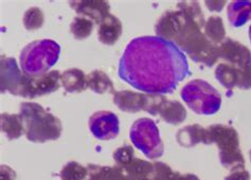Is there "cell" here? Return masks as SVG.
<instances>
[{
    "instance_id": "8",
    "label": "cell",
    "mask_w": 251,
    "mask_h": 180,
    "mask_svg": "<svg viewBox=\"0 0 251 180\" xmlns=\"http://www.w3.org/2000/svg\"><path fill=\"white\" fill-rule=\"evenodd\" d=\"M88 126L91 134L102 141L115 139L120 131V122L116 113L107 110L95 112L89 118Z\"/></svg>"
},
{
    "instance_id": "14",
    "label": "cell",
    "mask_w": 251,
    "mask_h": 180,
    "mask_svg": "<svg viewBox=\"0 0 251 180\" xmlns=\"http://www.w3.org/2000/svg\"><path fill=\"white\" fill-rule=\"evenodd\" d=\"M122 34V24L120 19L115 15L109 14L99 25L98 38L102 44L112 46L115 45Z\"/></svg>"
},
{
    "instance_id": "18",
    "label": "cell",
    "mask_w": 251,
    "mask_h": 180,
    "mask_svg": "<svg viewBox=\"0 0 251 180\" xmlns=\"http://www.w3.org/2000/svg\"><path fill=\"white\" fill-rule=\"evenodd\" d=\"M157 113H159L164 121L173 125L180 124L187 117V111L179 102L167 100H163Z\"/></svg>"
},
{
    "instance_id": "20",
    "label": "cell",
    "mask_w": 251,
    "mask_h": 180,
    "mask_svg": "<svg viewBox=\"0 0 251 180\" xmlns=\"http://www.w3.org/2000/svg\"><path fill=\"white\" fill-rule=\"evenodd\" d=\"M87 78V88L99 95L103 93H115L114 83L110 77L102 70H94L86 76Z\"/></svg>"
},
{
    "instance_id": "23",
    "label": "cell",
    "mask_w": 251,
    "mask_h": 180,
    "mask_svg": "<svg viewBox=\"0 0 251 180\" xmlns=\"http://www.w3.org/2000/svg\"><path fill=\"white\" fill-rule=\"evenodd\" d=\"M87 176L88 169L75 161L66 163L59 172V177L62 180H84Z\"/></svg>"
},
{
    "instance_id": "10",
    "label": "cell",
    "mask_w": 251,
    "mask_h": 180,
    "mask_svg": "<svg viewBox=\"0 0 251 180\" xmlns=\"http://www.w3.org/2000/svg\"><path fill=\"white\" fill-rule=\"evenodd\" d=\"M215 77L227 88L251 87V70L241 69L232 65L220 64L215 70Z\"/></svg>"
},
{
    "instance_id": "26",
    "label": "cell",
    "mask_w": 251,
    "mask_h": 180,
    "mask_svg": "<svg viewBox=\"0 0 251 180\" xmlns=\"http://www.w3.org/2000/svg\"><path fill=\"white\" fill-rule=\"evenodd\" d=\"M114 160L119 168H123L134 160V150L129 145L121 146L114 152Z\"/></svg>"
},
{
    "instance_id": "30",
    "label": "cell",
    "mask_w": 251,
    "mask_h": 180,
    "mask_svg": "<svg viewBox=\"0 0 251 180\" xmlns=\"http://www.w3.org/2000/svg\"><path fill=\"white\" fill-rule=\"evenodd\" d=\"M250 159H251V151H250Z\"/></svg>"
},
{
    "instance_id": "3",
    "label": "cell",
    "mask_w": 251,
    "mask_h": 180,
    "mask_svg": "<svg viewBox=\"0 0 251 180\" xmlns=\"http://www.w3.org/2000/svg\"><path fill=\"white\" fill-rule=\"evenodd\" d=\"M61 47L52 39H39L25 47L19 63L25 75L39 76L47 73L58 61Z\"/></svg>"
},
{
    "instance_id": "6",
    "label": "cell",
    "mask_w": 251,
    "mask_h": 180,
    "mask_svg": "<svg viewBox=\"0 0 251 180\" xmlns=\"http://www.w3.org/2000/svg\"><path fill=\"white\" fill-rule=\"evenodd\" d=\"M129 137L135 148L150 159H158L163 155L164 145L156 123L149 118H141L131 125Z\"/></svg>"
},
{
    "instance_id": "11",
    "label": "cell",
    "mask_w": 251,
    "mask_h": 180,
    "mask_svg": "<svg viewBox=\"0 0 251 180\" xmlns=\"http://www.w3.org/2000/svg\"><path fill=\"white\" fill-rule=\"evenodd\" d=\"M153 96L141 95L129 90L117 91L114 93V103L117 107L124 112L148 111Z\"/></svg>"
},
{
    "instance_id": "19",
    "label": "cell",
    "mask_w": 251,
    "mask_h": 180,
    "mask_svg": "<svg viewBox=\"0 0 251 180\" xmlns=\"http://www.w3.org/2000/svg\"><path fill=\"white\" fill-rule=\"evenodd\" d=\"M1 131L9 140H16L25 134V129L21 115L3 112L0 116Z\"/></svg>"
},
{
    "instance_id": "9",
    "label": "cell",
    "mask_w": 251,
    "mask_h": 180,
    "mask_svg": "<svg viewBox=\"0 0 251 180\" xmlns=\"http://www.w3.org/2000/svg\"><path fill=\"white\" fill-rule=\"evenodd\" d=\"M217 55L232 66L241 69L251 70V54L247 48L232 39L227 38L217 48Z\"/></svg>"
},
{
    "instance_id": "28",
    "label": "cell",
    "mask_w": 251,
    "mask_h": 180,
    "mask_svg": "<svg viewBox=\"0 0 251 180\" xmlns=\"http://www.w3.org/2000/svg\"><path fill=\"white\" fill-rule=\"evenodd\" d=\"M16 174L15 171L6 165H1V180H15Z\"/></svg>"
},
{
    "instance_id": "4",
    "label": "cell",
    "mask_w": 251,
    "mask_h": 180,
    "mask_svg": "<svg viewBox=\"0 0 251 180\" xmlns=\"http://www.w3.org/2000/svg\"><path fill=\"white\" fill-rule=\"evenodd\" d=\"M181 99L197 115L211 116L220 110L222 96L212 85L203 79H193L183 86Z\"/></svg>"
},
{
    "instance_id": "15",
    "label": "cell",
    "mask_w": 251,
    "mask_h": 180,
    "mask_svg": "<svg viewBox=\"0 0 251 180\" xmlns=\"http://www.w3.org/2000/svg\"><path fill=\"white\" fill-rule=\"evenodd\" d=\"M176 139L183 148H193L201 142L207 144V129L196 124L189 125L177 132Z\"/></svg>"
},
{
    "instance_id": "5",
    "label": "cell",
    "mask_w": 251,
    "mask_h": 180,
    "mask_svg": "<svg viewBox=\"0 0 251 180\" xmlns=\"http://www.w3.org/2000/svg\"><path fill=\"white\" fill-rule=\"evenodd\" d=\"M207 144L216 143L220 150V160L227 169L244 166V158L239 148V136L234 129L225 125H212L207 129Z\"/></svg>"
},
{
    "instance_id": "2",
    "label": "cell",
    "mask_w": 251,
    "mask_h": 180,
    "mask_svg": "<svg viewBox=\"0 0 251 180\" xmlns=\"http://www.w3.org/2000/svg\"><path fill=\"white\" fill-rule=\"evenodd\" d=\"M25 135L31 142L45 143L54 141L62 135L61 120L45 110L37 103H23L19 109Z\"/></svg>"
},
{
    "instance_id": "16",
    "label": "cell",
    "mask_w": 251,
    "mask_h": 180,
    "mask_svg": "<svg viewBox=\"0 0 251 180\" xmlns=\"http://www.w3.org/2000/svg\"><path fill=\"white\" fill-rule=\"evenodd\" d=\"M85 73L77 68H72L61 73V84L69 93L82 92L87 89V78Z\"/></svg>"
},
{
    "instance_id": "12",
    "label": "cell",
    "mask_w": 251,
    "mask_h": 180,
    "mask_svg": "<svg viewBox=\"0 0 251 180\" xmlns=\"http://www.w3.org/2000/svg\"><path fill=\"white\" fill-rule=\"evenodd\" d=\"M70 6L78 15L100 25L109 15L110 6L103 0H76L70 1Z\"/></svg>"
},
{
    "instance_id": "13",
    "label": "cell",
    "mask_w": 251,
    "mask_h": 180,
    "mask_svg": "<svg viewBox=\"0 0 251 180\" xmlns=\"http://www.w3.org/2000/svg\"><path fill=\"white\" fill-rule=\"evenodd\" d=\"M24 73L19 70L14 58L1 56V92L17 96Z\"/></svg>"
},
{
    "instance_id": "1",
    "label": "cell",
    "mask_w": 251,
    "mask_h": 180,
    "mask_svg": "<svg viewBox=\"0 0 251 180\" xmlns=\"http://www.w3.org/2000/svg\"><path fill=\"white\" fill-rule=\"evenodd\" d=\"M190 75L188 59L175 43L159 36L133 39L119 63V77L150 95H167Z\"/></svg>"
},
{
    "instance_id": "24",
    "label": "cell",
    "mask_w": 251,
    "mask_h": 180,
    "mask_svg": "<svg viewBox=\"0 0 251 180\" xmlns=\"http://www.w3.org/2000/svg\"><path fill=\"white\" fill-rule=\"evenodd\" d=\"M204 34L211 43L219 44L223 42L225 38V30L222 18L217 16L211 17L207 23L206 28H204Z\"/></svg>"
},
{
    "instance_id": "27",
    "label": "cell",
    "mask_w": 251,
    "mask_h": 180,
    "mask_svg": "<svg viewBox=\"0 0 251 180\" xmlns=\"http://www.w3.org/2000/svg\"><path fill=\"white\" fill-rule=\"evenodd\" d=\"M249 179H250V176L248 174V172L240 168L231 173V174L225 180H249Z\"/></svg>"
},
{
    "instance_id": "21",
    "label": "cell",
    "mask_w": 251,
    "mask_h": 180,
    "mask_svg": "<svg viewBox=\"0 0 251 180\" xmlns=\"http://www.w3.org/2000/svg\"><path fill=\"white\" fill-rule=\"evenodd\" d=\"M88 180H128L127 176L119 166H103L88 164Z\"/></svg>"
},
{
    "instance_id": "17",
    "label": "cell",
    "mask_w": 251,
    "mask_h": 180,
    "mask_svg": "<svg viewBox=\"0 0 251 180\" xmlns=\"http://www.w3.org/2000/svg\"><path fill=\"white\" fill-rule=\"evenodd\" d=\"M230 25L235 28L246 25L251 21V1H232L227 8Z\"/></svg>"
},
{
    "instance_id": "22",
    "label": "cell",
    "mask_w": 251,
    "mask_h": 180,
    "mask_svg": "<svg viewBox=\"0 0 251 180\" xmlns=\"http://www.w3.org/2000/svg\"><path fill=\"white\" fill-rule=\"evenodd\" d=\"M94 29V23L89 21L88 18L83 16H76L70 24V32L76 39H86L92 33Z\"/></svg>"
},
{
    "instance_id": "29",
    "label": "cell",
    "mask_w": 251,
    "mask_h": 180,
    "mask_svg": "<svg viewBox=\"0 0 251 180\" xmlns=\"http://www.w3.org/2000/svg\"><path fill=\"white\" fill-rule=\"evenodd\" d=\"M249 39H250V43H251V26H250V28H249Z\"/></svg>"
},
{
    "instance_id": "7",
    "label": "cell",
    "mask_w": 251,
    "mask_h": 180,
    "mask_svg": "<svg viewBox=\"0 0 251 180\" xmlns=\"http://www.w3.org/2000/svg\"><path fill=\"white\" fill-rule=\"evenodd\" d=\"M61 73L57 70L39 76H23L17 96L28 99L43 97L58 90L61 87Z\"/></svg>"
},
{
    "instance_id": "25",
    "label": "cell",
    "mask_w": 251,
    "mask_h": 180,
    "mask_svg": "<svg viewBox=\"0 0 251 180\" xmlns=\"http://www.w3.org/2000/svg\"><path fill=\"white\" fill-rule=\"evenodd\" d=\"M44 22V13L41 9L36 8V6H33V8H30L25 11L23 18L24 26L27 30H37L42 28Z\"/></svg>"
}]
</instances>
